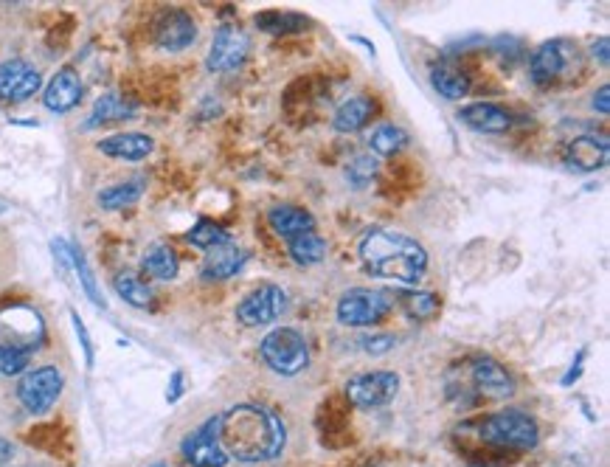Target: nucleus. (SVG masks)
Returning a JSON list of instances; mask_svg holds the SVG:
<instances>
[{"label":"nucleus","instance_id":"obj_20","mask_svg":"<svg viewBox=\"0 0 610 467\" xmlns=\"http://www.w3.org/2000/svg\"><path fill=\"white\" fill-rule=\"evenodd\" d=\"M251 259V254L245 248H239L234 242H225V245H217L206 251V259H203V276L206 279H214V282H223V279H231L237 276L245 262Z\"/></svg>","mask_w":610,"mask_h":467},{"label":"nucleus","instance_id":"obj_35","mask_svg":"<svg viewBox=\"0 0 610 467\" xmlns=\"http://www.w3.org/2000/svg\"><path fill=\"white\" fill-rule=\"evenodd\" d=\"M26 369H29V355H26V352L0 347V375L15 377V375H23Z\"/></svg>","mask_w":610,"mask_h":467},{"label":"nucleus","instance_id":"obj_43","mask_svg":"<svg viewBox=\"0 0 610 467\" xmlns=\"http://www.w3.org/2000/svg\"><path fill=\"white\" fill-rule=\"evenodd\" d=\"M149 467H166V465H164V462H158V465H149Z\"/></svg>","mask_w":610,"mask_h":467},{"label":"nucleus","instance_id":"obj_12","mask_svg":"<svg viewBox=\"0 0 610 467\" xmlns=\"http://www.w3.org/2000/svg\"><path fill=\"white\" fill-rule=\"evenodd\" d=\"M43 76L26 60H6L0 62V99L20 105L40 91Z\"/></svg>","mask_w":610,"mask_h":467},{"label":"nucleus","instance_id":"obj_31","mask_svg":"<svg viewBox=\"0 0 610 467\" xmlns=\"http://www.w3.org/2000/svg\"><path fill=\"white\" fill-rule=\"evenodd\" d=\"M405 147H408V133L402 127H397V124H380L369 136V150L374 155H383V158H391V155H397Z\"/></svg>","mask_w":610,"mask_h":467},{"label":"nucleus","instance_id":"obj_23","mask_svg":"<svg viewBox=\"0 0 610 467\" xmlns=\"http://www.w3.org/2000/svg\"><path fill=\"white\" fill-rule=\"evenodd\" d=\"M431 85L439 96H445L450 102H456V99H464V96L470 93V85H473V82H470L467 71L459 68V65H453V62H439V65H433L431 68Z\"/></svg>","mask_w":610,"mask_h":467},{"label":"nucleus","instance_id":"obj_10","mask_svg":"<svg viewBox=\"0 0 610 467\" xmlns=\"http://www.w3.org/2000/svg\"><path fill=\"white\" fill-rule=\"evenodd\" d=\"M251 54V37L239 26L225 23L214 34V43L209 48V57H206V68L211 74H228V71H237L242 62L248 60Z\"/></svg>","mask_w":610,"mask_h":467},{"label":"nucleus","instance_id":"obj_2","mask_svg":"<svg viewBox=\"0 0 610 467\" xmlns=\"http://www.w3.org/2000/svg\"><path fill=\"white\" fill-rule=\"evenodd\" d=\"M360 262L372 276L394 279L400 285H417L428 271V251L400 231L372 228L360 240Z\"/></svg>","mask_w":610,"mask_h":467},{"label":"nucleus","instance_id":"obj_34","mask_svg":"<svg viewBox=\"0 0 610 467\" xmlns=\"http://www.w3.org/2000/svg\"><path fill=\"white\" fill-rule=\"evenodd\" d=\"M374 175H377V161H374L372 155H355V158L346 164V178L355 183V186L372 183Z\"/></svg>","mask_w":610,"mask_h":467},{"label":"nucleus","instance_id":"obj_7","mask_svg":"<svg viewBox=\"0 0 610 467\" xmlns=\"http://www.w3.org/2000/svg\"><path fill=\"white\" fill-rule=\"evenodd\" d=\"M62 372L57 366H40V369H31L26 375L20 377L17 383V400L23 403V408L29 414H45L51 411V406L60 400L62 394Z\"/></svg>","mask_w":610,"mask_h":467},{"label":"nucleus","instance_id":"obj_19","mask_svg":"<svg viewBox=\"0 0 610 467\" xmlns=\"http://www.w3.org/2000/svg\"><path fill=\"white\" fill-rule=\"evenodd\" d=\"M96 150L107 155V158L138 164V161H144L149 152L155 150V141L147 133H116V136L102 138L96 144Z\"/></svg>","mask_w":610,"mask_h":467},{"label":"nucleus","instance_id":"obj_24","mask_svg":"<svg viewBox=\"0 0 610 467\" xmlns=\"http://www.w3.org/2000/svg\"><path fill=\"white\" fill-rule=\"evenodd\" d=\"M133 113H135V105L130 102V99H124L121 93L110 91V93H105V96H99V99H96L93 113H90V119L85 121V130H90V127H99V124H110V121L133 119Z\"/></svg>","mask_w":610,"mask_h":467},{"label":"nucleus","instance_id":"obj_8","mask_svg":"<svg viewBox=\"0 0 610 467\" xmlns=\"http://www.w3.org/2000/svg\"><path fill=\"white\" fill-rule=\"evenodd\" d=\"M397 392H400V375H397V372H386V369L363 372V375L352 377V380L346 383L349 403L358 408H366V411L394 403Z\"/></svg>","mask_w":610,"mask_h":467},{"label":"nucleus","instance_id":"obj_14","mask_svg":"<svg viewBox=\"0 0 610 467\" xmlns=\"http://www.w3.org/2000/svg\"><path fill=\"white\" fill-rule=\"evenodd\" d=\"M568 60H571V51H568L566 40H549V43H543V46L532 54V62H529L532 82L540 85V88L554 85V82L568 71Z\"/></svg>","mask_w":610,"mask_h":467},{"label":"nucleus","instance_id":"obj_15","mask_svg":"<svg viewBox=\"0 0 610 467\" xmlns=\"http://www.w3.org/2000/svg\"><path fill=\"white\" fill-rule=\"evenodd\" d=\"M470 380H473L476 392L487 400H509L515 394L512 375L492 358H476L470 366Z\"/></svg>","mask_w":610,"mask_h":467},{"label":"nucleus","instance_id":"obj_1","mask_svg":"<svg viewBox=\"0 0 610 467\" xmlns=\"http://www.w3.org/2000/svg\"><path fill=\"white\" fill-rule=\"evenodd\" d=\"M217 439L228 459L259 465L282 456L287 431H284V422L270 408L239 403L217 417Z\"/></svg>","mask_w":610,"mask_h":467},{"label":"nucleus","instance_id":"obj_32","mask_svg":"<svg viewBox=\"0 0 610 467\" xmlns=\"http://www.w3.org/2000/svg\"><path fill=\"white\" fill-rule=\"evenodd\" d=\"M256 26L268 34H298L310 29V20L296 12H262L256 15Z\"/></svg>","mask_w":610,"mask_h":467},{"label":"nucleus","instance_id":"obj_41","mask_svg":"<svg viewBox=\"0 0 610 467\" xmlns=\"http://www.w3.org/2000/svg\"><path fill=\"white\" fill-rule=\"evenodd\" d=\"M591 54H594V57H599V62H602V65H608V37H599V40H596L594 43V48H591Z\"/></svg>","mask_w":610,"mask_h":467},{"label":"nucleus","instance_id":"obj_11","mask_svg":"<svg viewBox=\"0 0 610 467\" xmlns=\"http://www.w3.org/2000/svg\"><path fill=\"white\" fill-rule=\"evenodd\" d=\"M180 451H183V459L192 467H225L231 462L225 456L220 439H217V417L203 422L197 431H192L189 437L183 439Z\"/></svg>","mask_w":610,"mask_h":467},{"label":"nucleus","instance_id":"obj_27","mask_svg":"<svg viewBox=\"0 0 610 467\" xmlns=\"http://www.w3.org/2000/svg\"><path fill=\"white\" fill-rule=\"evenodd\" d=\"M144 189H147V181H144V178H133V181L113 183V186H107V189H102V192H99V206H102V209H107V211L127 209V206H133V203H138V200H141Z\"/></svg>","mask_w":610,"mask_h":467},{"label":"nucleus","instance_id":"obj_33","mask_svg":"<svg viewBox=\"0 0 610 467\" xmlns=\"http://www.w3.org/2000/svg\"><path fill=\"white\" fill-rule=\"evenodd\" d=\"M186 240L192 242L194 248H200V251H211V248H217V245L231 242V237H228V231H225L220 223H214V220H197V223L189 228Z\"/></svg>","mask_w":610,"mask_h":467},{"label":"nucleus","instance_id":"obj_26","mask_svg":"<svg viewBox=\"0 0 610 467\" xmlns=\"http://www.w3.org/2000/svg\"><path fill=\"white\" fill-rule=\"evenodd\" d=\"M287 254L296 265H318L327 259V240L315 231L298 234L293 240H287Z\"/></svg>","mask_w":610,"mask_h":467},{"label":"nucleus","instance_id":"obj_42","mask_svg":"<svg viewBox=\"0 0 610 467\" xmlns=\"http://www.w3.org/2000/svg\"><path fill=\"white\" fill-rule=\"evenodd\" d=\"M12 456H15V448H12L9 442H3V439H0V467L9 465V462H12Z\"/></svg>","mask_w":610,"mask_h":467},{"label":"nucleus","instance_id":"obj_4","mask_svg":"<svg viewBox=\"0 0 610 467\" xmlns=\"http://www.w3.org/2000/svg\"><path fill=\"white\" fill-rule=\"evenodd\" d=\"M478 434L484 442L498 445V448H512V451H532L540 442V431H537V422L523 414V411H498L487 420H481L478 425Z\"/></svg>","mask_w":610,"mask_h":467},{"label":"nucleus","instance_id":"obj_16","mask_svg":"<svg viewBox=\"0 0 610 467\" xmlns=\"http://www.w3.org/2000/svg\"><path fill=\"white\" fill-rule=\"evenodd\" d=\"M82 79L76 74L74 68H60L57 74L51 76V82L45 85L43 91V105L51 110V113H71L79 102H82Z\"/></svg>","mask_w":610,"mask_h":467},{"label":"nucleus","instance_id":"obj_38","mask_svg":"<svg viewBox=\"0 0 610 467\" xmlns=\"http://www.w3.org/2000/svg\"><path fill=\"white\" fill-rule=\"evenodd\" d=\"M180 394H183V372H172V377H169V389H166V400L169 403H178Z\"/></svg>","mask_w":610,"mask_h":467},{"label":"nucleus","instance_id":"obj_6","mask_svg":"<svg viewBox=\"0 0 610 467\" xmlns=\"http://www.w3.org/2000/svg\"><path fill=\"white\" fill-rule=\"evenodd\" d=\"M394 299L386 290H372V287H352L338 299V321L346 327H372L383 321L391 310Z\"/></svg>","mask_w":610,"mask_h":467},{"label":"nucleus","instance_id":"obj_29","mask_svg":"<svg viewBox=\"0 0 610 467\" xmlns=\"http://www.w3.org/2000/svg\"><path fill=\"white\" fill-rule=\"evenodd\" d=\"M68 259H71V268H74L76 276H79V285H82V290L88 293L90 302L105 310L107 307L105 296H102V290H99V285H96V276H93V271H90L85 251H82L76 242H68Z\"/></svg>","mask_w":610,"mask_h":467},{"label":"nucleus","instance_id":"obj_36","mask_svg":"<svg viewBox=\"0 0 610 467\" xmlns=\"http://www.w3.org/2000/svg\"><path fill=\"white\" fill-rule=\"evenodd\" d=\"M71 321H74L76 338H79V344H82V352H85V366H88V369H93V363H96V352H93V344H90L88 327H85V321L79 318V313H76V310H71Z\"/></svg>","mask_w":610,"mask_h":467},{"label":"nucleus","instance_id":"obj_5","mask_svg":"<svg viewBox=\"0 0 610 467\" xmlns=\"http://www.w3.org/2000/svg\"><path fill=\"white\" fill-rule=\"evenodd\" d=\"M45 324L43 316L29 304H9L0 310V347L20 349L31 355L43 347Z\"/></svg>","mask_w":610,"mask_h":467},{"label":"nucleus","instance_id":"obj_9","mask_svg":"<svg viewBox=\"0 0 610 467\" xmlns=\"http://www.w3.org/2000/svg\"><path fill=\"white\" fill-rule=\"evenodd\" d=\"M287 313V293L279 285H259L237 304V321L242 327H268Z\"/></svg>","mask_w":610,"mask_h":467},{"label":"nucleus","instance_id":"obj_13","mask_svg":"<svg viewBox=\"0 0 610 467\" xmlns=\"http://www.w3.org/2000/svg\"><path fill=\"white\" fill-rule=\"evenodd\" d=\"M197 40V23L183 9H166L155 20V43L164 51H186Z\"/></svg>","mask_w":610,"mask_h":467},{"label":"nucleus","instance_id":"obj_18","mask_svg":"<svg viewBox=\"0 0 610 467\" xmlns=\"http://www.w3.org/2000/svg\"><path fill=\"white\" fill-rule=\"evenodd\" d=\"M566 164L574 172H596L608 164V138L605 136H577L566 147Z\"/></svg>","mask_w":610,"mask_h":467},{"label":"nucleus","instance_id":"obj_17","mask_svg":"<svg viewBox=\"0 0 610 467\" xmlns=\"http://www.w3.org/2000/svg\"><path fill=\"white\" fill-rule=\"evenodd\" d=\"M459 121L467 124L470 130H476V133L498 136V133H506L512 127V113L506 107L495 105V102H473V105H464L459 110Z\"/></svg>","mask_w":610,"mask_h":467},{"label":"nucleus","instance_id":"obj_25","mask_svg":"<svg viewBox=\"0 0 610 467\" xmlns=\"http://www.w3.org/2000/svg\"><path fill=\"white\" fill-rule=\"evenodd\" d=\"M141 268H144V273H149L152 279L169 282V279H175V276H178L180 259H178V254L169 248V245H164V242H155V245H149L147 254H144V259H141Z\"/></svg>","mask_w":610,"mask_h":467},{"label":"nucleus","instance_id":"obj_30","mask_svg":"<svg viewBox=\"0 0 610 467\" xmlns=\"http://www.w3.org/2000/svg\"><path fill=\"white\" fill-rule=\"evenodd\" d=\"M113 287H116V293H119L121 299L127 304H133V307H149V304H152V287H149L138 273L133 271L116 273Z\"/></svg>","mask_w":610,"mask_h":467},{"label":"nucleus","instance_id":"obj_39","mask_svg":"<svg viewBox=\"0 0 610 467\" xmlns=\"http://www.w3.org/2000/svg\"><path fill=\"white\" fill-rule=\"evenodd\" d=\"M591 105H594V110L599 113V116H608V113H610V88H608V85H602V88L596 91L594 102H591Z\"/></svg>","mask_w":610,"mask_h":467},{"label":"nucleus","instance_id":"obj_28","mask_svg":"<svg viewBox=\"0 0 610 467\" xmlns=\"http://www.w3.org/2000/svg\"><path fill=\"white\" fill-rule=\"evenodd\" d=\"M397 302H400L402 313L414 321H431L436 313H439V296L431 293V290H400L397 293Z\"/></svg>","mask_w":610,"mask_h":467},{"label":"nucleus","instance_id":"obj_22","mask_svg":"<svg viewBox=\"0 0 610 467\" xmlns=\"http://www.w3.org/2000/svg\"><path fill=\"white\" fill-rule=\"evenodd\" d=\"M374 110H377V105H374L372 96H352V99H346L335 110L332 127L338 133H358V130H363L374 119Z\"/></svg>","mask_w":610,"mask_h":467},{"label":"nucleus","instance_id":"obj_40","mask_svg":"<svg viewBox=\"0 0 610 467\" xmlns=\"http://www.w3.org/2000/svg\"><path fill=\"white\" fill-rule=\"evenodd\" d=\"M585 355H588V349H580V352H577V358L571 363V369L563 375V386H571V383L582 375V361H585Z\"/></svg>","mask_w":610,"mask_h":467},{"label":"nucleus","instance_id":"obj_21","mask_svg":"<svg viewBox=\"0 0 610 467\" xmlns=\"http://www.w3.org/2000/svg\"><path fill=\"white\" fill-rule=\"evenodd\" d=\"M270 228L282 237V240H293L298 234L315 231V217L301 206H290V203H279L268 211Z\"/></svg>","mask_w":610,"mask_h":467},{"label":"nucleus","instance_id":"obj_37","mask_svg":"<svg viewBox=\"0 0 610 467\" xmlns=\"http://www.w3.org/2000/svg\"><path fill=\"white\" fill-rule=\"evenodd\" d=\"M394 344H397L394 335H369V338H360V347L366 349L369 355H386V352L394 349Z\"/></svg>","mask_w":610,"mask_h":467},{"label":"nucleus","instance_id":"obj_3","mask_svg":"<svg viewBox=\"0 0 610 467\" xmlns=\"http://www.w3.org/2000/svg\"><path fill=\"white\" fill-rule=\"evenodd\" d=\"M259 355L270 372L282 377L298 375L310 363V347H307L304 335L293 327H276L268 332L259 344Z\"/></svg>","mask_w":610,"mask_h":467}]
</instances>
